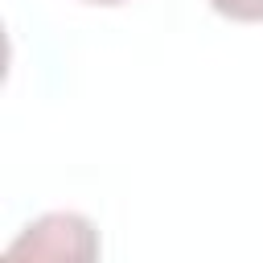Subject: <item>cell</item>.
<instances>
[{"label":"cell","instance_id":"6da1fadb","mask_svg":"<svg viewBox=\"0 0 263 263\" xmlns=\"http://www.w3.org/2000/svg\"><path fill=\"white\" fill-rule=\"evenodd\" d=\"M0 263H99V230L86 214L49 210L8 242Z\"/></svg>","mask_w":263,"mask_h":263},{"label":"cell","instance_id":"7a4b0ae2","mask_svg":"<svg viewBox=\"0 0 263 263\" xmlns=\"http://www.w3.org/2000/svg\"><path fill=\"white\" fill-rule=\"evenodd\" d=\"M210 8L230 21H263V0H210Z\"/></svg>","mask_w":263,"mask_h":263},{"label":"cell","instance_id":"3957f363","mask_svg":"<svg viewBox=\"0 0 263 263\" xmlns=\"http://www.w3.org/2000/svg\"><path fill=\"white\" fill-rule=\"evenodd\" d=\"M90 4H123V0H90Z\"/></svg>","mask_w":263,"mask_h":263}]
</instances>
